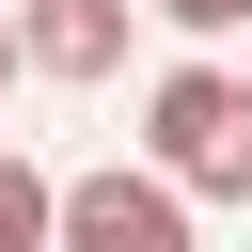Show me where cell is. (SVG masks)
<instances>
[{"label": "cell", "mask_w": 252, "mask_h": 252, "mask_svg": "<svg viewBox=\"0 0 252 252\" xmlns=\"http://www.w3.org/2000/svg\"><path fill=\"white\" fill-rule=\"evenodd\" d=\"M142 142H158L142 173H158L173 205H189V189H205V205H252V79L173 63V79H158V110H142Z\"/></svg>", "instance_id": "cell-1"}, {"label": "cell", "mask_w": 252, "mask_h": 252, "mask_svg": "<svg viewBox=\"0 0 252 252\" xmlns=\"http://www.w3.org/2000/svg\"><path fill=\"white\" fill-rule=\"evenodd\" d=\"M47 252H189V205L110 158V173H63L47 189Z\"/></svg>", "instance_id": "cell-2"}, {"label": "cell", "mask_w": 252, "mask_h": 252, "mask_svg": "<svg viewBox=\"0 0 252 252\" xmlns=\"http://www.w3.org/2000/svg\"><path fill=\"white\" fill-rule=\"evenodd\" d=\"M16 63L32 79H110L126 63V0H32L16 16Z\"/></svg>", "instance_id": "cell-3"}, {"label": "cell", "mask_w": 252, "mask_h": 252, "mask_svg": "<svg viewBox=\"0 0 252 252\" xmlns=\"http://www.w3.org/2000/svg\"><path fill=\"white\" fill-rule=\"evenodd\" d=\"M47 189H63V173H32V158H0V252H47Z\"/></svg>", "instance_id": "cell-4"}, {"label": "cell", "mask_w": 252, "mask_h": 252, "mask_svg": "<svg viewBox=\"0 0 252 252\" xmlns=\"http://www.w3.org/2000/svg\"><path fill=\"white\" fill-rule=\"evenodd\" d=\"M158 16H173V32H236L252 0H158Z\"/></svg>", "instance_id": "cell-5"}, {"label": "cell", "mask_w": 252, "mask_h": 252, "mask_svg": "<svg viewBox=\"0 0 252 252\" xmlns=\"http://www.w3.org/2000/svg\"><path fill=\"white\" fill-rule=\"evenodd\" d=\"M0 79H16V16H0Z\"/></svg>", "instance_id": "cell-6"}]
</instances>
